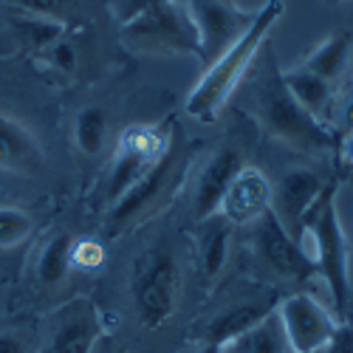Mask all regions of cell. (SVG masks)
<instances>
[{"mask_svg": "<svg viewBox=\"0 0 353 353\" xmlns=\"http://www.w3.org/2000/svg\"><path fill=\"white\" fill-rule=\"evenodd\" d=\"M246 105L272 139L291 147L294 153H328L336 150V136L331 128L316 122L308 110H303L288 94L283 71L274 65V57L257 54L254 65L246 74Z\"/></svg>", "mask_w": 353, "mask_h": 353, "instance_id": "1", "label": "cell"}, {"mask_svg": "<svg viewBox=\"0 0 353 353\" xmlns=\"http://www.w3.org/2000/svg\"><path fill=\"white\" fill-rule=\"evenodd\" d=\"M285 3L283 0H266L257 14L254 23L246 32L234 40L215 63L207 65L203 77L198 79V85L187 97V113L198 122H215L218 113L226 108V102L234 97V91L243 85L249 68L254 65L257 54L266 46V37L274 28V23L283 17Z\"/></svg>", "mask_w": 353, "mask_h": 353, "instance_id": "2", "label": "cell"}, {"mask_svg": "<svg viewBox=\"0 0 353 353\" xmlns=\"http://www.w3.org/2000/svg\"><path fill=\"white\" fill-rule=\"evenodd\" d=\"M297 243L305 252L311 269L325 280L334 300V314L345 316L350 305V274H347V241L336 210V181L325 184V190L319 192L314 207L303 218Z\"/></svg>", "mask_w": 353, "mask_h": 353, "instance_id": "3", "label": "cell"}, {"mask_svg": "<svg viewBox=\"0 0 353 353\" xmlns=\"http://www.w3.org/2000/svg\"><path fill=\"white\" fill-rule=\"evenodd\" d=\"M122 40L139 54H181L201 57L195 23L179 0H164L156 9L144 12L133 23L122 26Z\"/></svg>", "mask_w": 353, "mask_h": 353, "instance_id": "4", "label": "cell"}, {"mask_svg": "<svg viewBox=\"0 0 353 353\" xmlns=\"http://www.w3.org/2000/svg\"><path fill=\"white\" fill-rule=\"evenodd\" d=\"M179 300V263L170 249L144 252L133 269V305L144 328H161Z\"/></svg>", "mask_w": 353, "mask_h": 353, "instance_id": "5", "label": "cell"}, {"mask_svg": "<svg viewBox=\"0 0 353 353\" xmlns=\"http://www.w3.org/2000/svg\"><path fill=\"white\" fill-rule=\"evenodd\" d=\"M274 316L291 353H319L325 345L334 342V336L342 328L339 316L308 291L283 297L274 305Z\"/></svg>", "mask_w": 353, "mask_h": 353, "instance_id": "6", "label": "cell"}, {"mask_svg": "<svg viewBox=\"0 0 353 353\" xmlns=\"http://www.w3.org/2000/svg\"><path fill=\"white\" fill-rule=\"evenodd\" d=\"M170 133L153 125H130L122 139L119 150L110 164L108 175V198L110 203L119 201L133 184H139L167 153H170Z\"/></svg>", "mask_w": 353, "mask_h": 353, "instance_id": "7", "label": "cell"}, {"mask_svg": "<svg viewBox=\"0 0 353 353\" xmlns=\"http://www.w3.org/2000/svg\"><path fill=\"white\" fill-rule=\"evenodd\" d=\"M184 9L195 23L198 43H201V60L207 65L215 63L246 32L257 14V12L241 9L234 0H187Z\"/></svg>", "mask_w": 353, "mask_h": 353, "instance_id": "8", "label": "cell"}, {"mask_svg": "<svg viewBox=\"0 0 353 353\" xmlns=\"http://www.w3.org/2000/svg\"><path fill=\"white\" fill-rule=\"evenodd\" d=\"M102 334L105 325L99 308L91 300L77 297L51 314L37 353H94Z\"/></svg>", "mask_w": 353, "mask_h": 353, "instance_id": "9", "label": "cell"}, {"mask_svg": "<svg viewBox=\"0 0 353 353\" xmlns=\"http://www.w3.org/2000/svg\"><path fill=\"white\" fill-rule=\"evenodd\" d=\"M252 226H254V234H252L254 254L274 277H280V280H305L308 274H314L300 243L280 226V221L272 212L263 215Z\"/></svg>", "mask_w": 353, "mask_h": 353, "instance_id": "10", "label": "cell"}, {"mask_svg": "<svg viewBox=\"0 0 353 353\" xmlns=\"http://www.w3.org/2000/svg\"><path fill=\"white\" fill-rule=\"evenodd\" d=\"M272 181L254 167H246L234 175V181L229 184L218 215L223 221H229L232 226H252L257 223L263 215L272 212Z\"/></svg>", "mask_w": 353, "mask_h": 353, "instance_id": "11", "label": "cell"}, {"mask_svg": "<svg viewBox=\"0 0 353 353\" xmlns=\"http://www.w3.org/2000/svg\"><path fill=\"white\" fill-rule=\"evenodd\" d=\"M328 181H322V175H316L314 170H288L280 184L272 192V215L280 221V226L297 241L303 218L308 215V210L314 207V201L319 198V192L325 190Z\"/></svg>", "mask_w": 353, "mask_h": 353, "instance_id": "12", "label": "cell"}, {"mask_svg": "<svg viewBox=\"0 0 353 353\" xmlns=\"http://www.w3.org/2000/svg\"><path fill=\"white\" fill-rule=\"evenodd\" d=\"M241 170H243V159L238 150H232V147H223V150H218L207 164H203V170L198 175V184H195V198H192V212L198 221H207V218L218 215L221 201Z\"/></svg>", "mask_w": 353, "mask_h": 353, "instance_id": "13", "label": "cell"}, {"mask_svg": "<svg viewBox=\"0 0 353 353\" xmlns=\"http://www.w3.org/2000/svg\"><path fill=\"white\" fill-rule=\"evenodd\" d=\"M172 175H175V156H172V147H170V153L150 172H147L139 184H133L119 201L113 203V210H110V226L113 229H122V226L133 223L141 212L150 210L153 203L159 201V195L167 192Z\"/></svg>", "mask_w": 353, "mask_h": 353, "instance_id": "14", "label": "cell"}, {"mask_svg": "<svg viewBox=\"0 0 353 353\" xmlns=\"http://www.w3.org/2000/svg\"><path fill=\"white\" fill-rule=\"evenodd\" d=\"M46 164L37 136L23 122L12 119L9 113H0V170L34 175Z\"/></svg>", "mask_w": 353, "mask_h": 353, "instance_id": "15", "label": "cell"}, {"mask_svg": "<svg viewBox=\"0 0 353 353\" xmlns=\"http://www.w3.org/2000/svg\"><path fill=\"white\" fill-rule=\"evenodd\" d=\"M283 82L288 88V94L297 99V105L303 110H308L314 119L322 122L325 128H331L334 108H336V85L334 82H325L322 77H314L300 65L283 71Z\"/></svg>", "mask_w": 353, "mask_h": 353, "instance_id": "16", "label": "cell"}, {"mask_svg": "<svg viewBox=\"0 0 353 353\" xmlns=\"http://www.w3.org/2000/svg\"><path fill=\"white\" fill-rule=\"evenodd\" d=\"M274 311L272 303H241V305H232L223 314H218L210 328H207V345L223 350L229 342H234L238 336H243L246 331H252L257 322H263L269 314Z\"/></svg>", "mask_w": 353, "mask_h": 353, "instance_id": "17", "label": "cell"}, {"mask_svg": "<svg viewBox=\"0 0 353 353\" xmlns=\"http://www.w3.org/2000/svg\"><path fill=\"white\" fill-rule=\"evenodd\" d=\"M353 60V34L350 32H334L322 40L311 54H305V60L300 68H305L314 77H322L325 82H339L347 63Z\"/></svg>", "mask_w": 353, "mask_h": 353, "instance_id": "18", "label": "cell"}, {"mask_svg": "<svg viewBox=\"0 0 353 353\" xmlns=\"http://www.w3.org/2000/svg\"><path fill=\"white\" fill-rule=\"evenodd\" d=\"M229 238H232V223L223 221L221 215L201 221L198 252H201V269L207 274V280H215L223 272V263L229 254Z\"/></svg>", "mask_w": 353, "mask_h": 353, "instance_id": "19", "label": "cell"}, {"mask_svg": "<svg viewBox=\"0 0 353 353\" xmlns=\"http://www.w3.org/2000/svg\"><path fill=\"white\" fill-rule=\"evenodd\" d=\"M226 350H234V353H291L285 339H283V331H280V322H277L274 311L263 322H257L252 331H246L243 336L229 342Z\"/></svg>", "mask_w": 353, "mask_h": 353, "instance_id": "20", "label": "cell"}, {"mask_svg": "<svg viewBox=\"0 0 353 353\" xmlns=\"http://www.w3.org/2000/svg\"><path fill=\"white\" fill-rule=\"evenodd\" d=\"M71 249H74V238L65 232L54 234L43 246V252L37 257V277L43 285H57L65 280V274L71 272Z\"/></svg>", "mask_w": 353, "mask_h": 353, "instance_id": "21", "label": "cell"}, {"mask_svg": "<svg viewBox=\"0 0 353 353\" xmlns=\"http://www.w3.org/2000/svg\"><path fill=\"white\" fill-rule=\"evenodd\" d=\"M108 139V113L99 105H88L77 113L74 119V141L79 153L85 156H99Z\"/></svg>", "mask_w": 353, "mask_h": 353, "instance_id": "22", "label": "cell"}, {"mask_svg": "<svg viewBox=\"0 0 353 353\" xmlns=\"http://www.w3.org/2000/svg\"><path fill=\"white\" fill-rule=\"evenodd\" d=\"M14 32L37 51H48L54 43L65 37V20L54 17H37V14H23L14 20Z\"/></svg>", "mask_w": 353, "mask_h": 353, "instance_id": "23", "label": "cell"}, {"mask_svg": "<svg viewBox=\"0 0 353 353\" xmlns=\"http://www.w3.org/2000/svg\"><path fill=\"white\" fill-rule=\"evenodd\" d=\"M34 223L17 207H0V249H12L32 234Z\"/></svg>", "mask_w": 353, "mask_h": 353, "instance_id": "24", "label": "cell"}, {"mask_svg": "<svg viewBox=\"0 0 353 353\" xmlns=\"http://www.w3.org/2000/svg\"><path fill=\"white\" fill-rule=\"evenodd\" d=\"M12 9L23 12V14H37V17H54L63 20L68 14V9L74 6V0H3Z\"/></svg>", "mask_w": 353, "mask_h": 353, "instance_id": "25", "label": "cell"}, {"mask_svg": "<svg viewBox=\"0 0 353 353\" xmlns=\"http://www.w3.org/2000/svg\"><path fill=\"white\" fill-rule=\"evenodd\" d=\"M159 3H164V0H110V12L119 26H128L136 17H141L144 12L156 9Z\"/></svg>", "mask_w": 353, "mask_h": 353, "instance_id": "26", "label": "cell"}, {"mask_svg": "<svg viewBox=\"0 0 353 353\" xmlns=\"http://www.w3.org/2000/svg\"><path fill=\"white\" fill-rule=\"evenodd\" d=\"M105 260V249L97 243V241H74V249H71V266H79V269H97L102 266Z\"/></svg>", "mask_w": 353, "mask_h": 353, "instance_id": "27", "label": "cell"}, {"mask_svg": "<svg viewBox=\"0 0 353 353\" xmlns=\"http://www.w3.org/2000/svg\"><path fill=\"white\" fill-rule=\"evenodd\" d=\"M48 63L57 71H63V74H74L77 71V48H74V43H68L65 37L60 43H54L48 48Z\"/></svg>", "mask_w": 353, "mask_h": 353, "instance_id": "28", "label": "cell"}, {"mask_svg": "<svg viewBox=\"0 0 353 353\" xmlns=\"http://www.w3.org/2000/svg\"><path fill=\"white\" fill-rule=\"evenodd\" d=\"M319 353H353V328H339V334L334 336L331 345H325Z\"/></svg>", "mask_w": 353, "mask_h": 353, "instance_id": "29", "label": "cell"}, {"mask_svg": "<svg viewBox=\"0 0 353 353\" xmlns=\"http://www.w3.org/2000/svg\"><path fill=\"white\" fill-rule=\"evenodd\" d=\"M0 353H28V345L14 331H0Z\"/></svg>", "mask_w": 353, "mask_h": 353, "instance_id": "30", "label": "cell"}, {"mask_svg": "<svg viewBox=\"0 0 353 353\" xmlns=\"http://www.w3.org/2000/svg\"><path fill=\"white\" fill-rule=\"evenodd\" d=\"M339 150H342V159H345V164H347V167H353V130L347 133V139L342 141V147H339Z\"/></svg>", "mask_w": 353, "mask_h": 353, "instance_id": "31", "label": "cell"}, {"mask_svg": "<svg viewBox=\"0 0 353 353\" xmlns=\"http://www.w3.org/2000/svg\"><path fill=\"white\" fill-rule=\"evenodd\" d=\"M345 116H347V122H353V99H350V108H347V113H345Z\"/></svg>", "mask_w": 353, "mask_h": 353, "instance_id": "32", "label": "cell"}, {"mask_svg": "<svg viewBox=\"0 0 353 353\" xmlns=\"http://www.w3.org/2000/svg\"><path fill=\"white\" fill-rule=\"evenodd\" d=\"M203 353H221L218 347H212V345H207V347H203Z\"/></svg>", "mask_w": 353, "mask_h": 353, "instance_id": "33", "label": "cell"}, {"mask_svg": "<svg viewBox=\"0 0 353 353\" xmlns=\"http://www.w3.org/2000/svg\"><path fill=\"white\" fill-rule=\"evenodd\" d=\"M221 353H234V350H226V347H223V350H221Z\"/></svg>", "mask_w": 353, "mask_h": 353, "instance_id": "34", "label": "cell"}]
</instances>
